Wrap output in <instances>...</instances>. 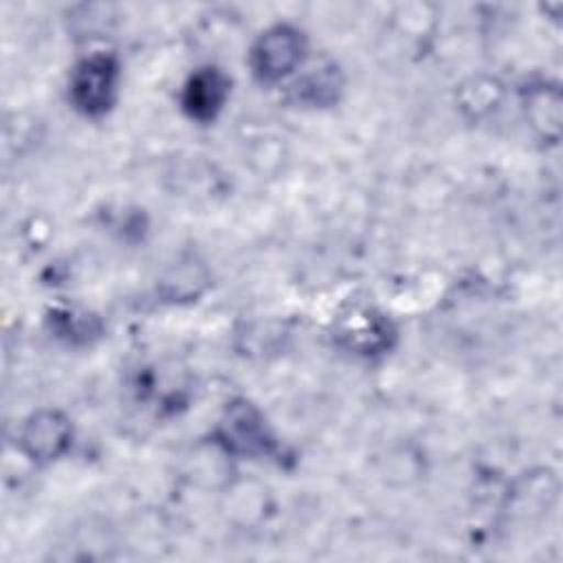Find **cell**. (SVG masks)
<instances>
[{
	"instance_id": "obj_4",
	"label": "cell",
	"mask_w": 563,
	"mask_h": 563,
	"mask_svg": "<svg viewBox=\"0 0 563 563\" xmlns=\"http://www.w3.org/2000/svg\"><path fill=\"white\" fill-rule=\"evenodd\" d=\"M224 95H227V79L218 70H202L191 79L185 103L191 114L207 119V117H213V112L222 106Z\"/></svg>"
},
{
	"instance_id": "obj_1",
	"label": "cell",
	"mask_w": 563,
	"mask_h": 563,
	"mask_svg": "<svg viewBox=\"0 0 563 563\" xmlns=\"http://www.w3.org/2000/svg\"><path fill=\"white\" fill-rule=\"evenodd\" d=\"M299 55L301 42L297 31L288 26H275L260 37L253 51V62L264 79H279L292 70V66L299 62Z\"/></svg>"
},
{
	"instance_id": "obj_3",
	"label": "cell",
	"mask_w": 563,
	"mask_h": 563,
	"mask_svg": "<svg viewBox=\"0 0 563 563\" xmlns=\"http://www.w3.org/2000/svg\"><path fill=\"white\" fill-rule=\"evenodd\" d=\"M68 440H70V427L66 418L57 411H42L33 416L26 422L22 433L24 449L33 457H42V460L59 455L66 449Z\"/></svg>"
},
{
	"instance_id": "obj_2",
	"label": "cell",
	"mask_w": 563,
	"mask_h": 563,
	"mask_svg": "<svg viewBox=\"0 0 563 563\" xmlns=\"http://www.w3.org/2000/svg\"><path fill=\"white\" fill-rule=\"evenodd\" d=\"M114 86V64L108 57L86 59L73 79V97L86 112H99L110 103Z\"/></svg>"
},
{
	"instance_id": "obj_5",
	"label": "cell",
	"mask_w": 563,
	"mask_h": 563,
	"mask_svg": "<svg viewBox=\"0 0 563 563\" xmlns=\"http://www.w3.org/2000/svg\"><path fill=\"white\" fill-rule=\"evenodd\" d=\"M224 438L242 453L260 451V449H264V442H266L260 418L255 416V411H251L244 405H240L231 411V416L227 420Z\"/></svg>"
}]
</instances>
